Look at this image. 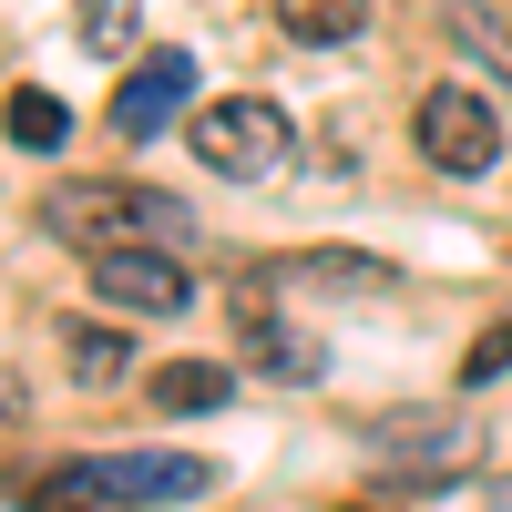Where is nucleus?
Instances as JSON below:
<instances>
[{
	"instance_id": "1",
	"label": "nucleus",
	"mask_w": 512,
	"mask_h": 512,
	"mask_svg": "<svg viewBox=\"0 0 512 512\" xmlns=\"http://www.w3.org/2000/svg\"><path fill=\"white\" fill-rule=\"evenodd\" d=\"M205 461L195 451H134V461H41V472H11L21 512H154V502H195Z\"/></svg>"
},
{
	"instance_id": "2",
	"label": "nucleus",
	"mask_w": 512,
	"mask_h": 512,
	"mask_svg": "<svg viewBox=\"0 0 512 512\" xmlns=\"http://www.w3.org/2000/svg\"><path fill=\"white\" fill-rule=\"evenodd\" d=\"M41 226L82 256H113V246H175L195 236L185 195H154V185H52L41 195Z\"/></svg>"
},
{
	"instance_id": "3",
	"label": "nucleus",
	"mask_w": 512,
	"mask_h": 512,
	"mask_svg": "<svg viewBox=\"0 0 512 512\" xmlns=\"http://www.w3.org/2000/svg\"><path fill=\"white\" fill-rule=\"evenodd\" d=\"M185 144H195V164H205V175H226V185H267L277 164L297 154L287 113H277L267 93H216L205 113H185Z\"/></svg>"
},
{
	"instance_id": "4",
	"label": "nucleus",
	"mask_w": 512,
	"mask_h": 512,
	"mask_svg": "<svg viewBox=\"0 0 512 512\" xmlns=\"http://www.w3.org/2000/svg\"><path fill=\"white\" fill-rule=\"evenodd\" d=\"M410 144L431 154L441 175H492L502 164V113H492V93H472V82H441V93H420Z\"/></svg>"
},
{
	"instance_id": "5",
	"label": "nucleus",
	"mask_w": 512,
	"mask_h": 512,
	"mask_svg": "<svg viewBox=\"0 0 512 512\" xmlns=\"http://www.w3.org/2000/svg\"><path fill=\"white\" fill-rule=\"evenodd\" d=\"M93 297L123 308V318H185L195 277H185L175 246H113V256H93Z\"/></svg>"
},
{
	"instance_id": "6",
	"label": "nucleus",
	"mask_w": 512,
	"mask_h": 512,
	"mask_svg": "<svg viewBox=\"0 0 512 512\" xmlns=\"http://www.w3.org/2000/svg\"><path fill=\"white\" fill-rule=\"evenodd\" d=\"M185 103H195V52H144L134 72H123V93H113V134L123 144H154Z\"/></svg>"
},
{
	"instance_id": "7",
	"label": "nucleus",
	"mask_w": 512,
	"mask_h": 512,
	"mask_svg": "<svg viewBox=\"0 0 512 512\" xmlns=\"http://www.w3.org/2000/svg\"><path fill=\"white\" fill-rule=\"evenodd\" d=\"M369 461L390 482H461L472 472V431H461V420H379Z\"/></svg>"
},
{
	"instance_id": "8",
	"label": "nucleus",
	"mask_w": 512,
	"mask_h": 512,
	"mask_svg": "<svg viewBox=\"0 0 512 512\" xmlns=\"http://www.w3.org/2000/svg\"><path fill=\"white\" fill-rule=\"evenodd\" d=\"M246 349H256V369H267V379H287V390H308V379L328 369V349H318L308 328H287L267 297H246Z\"/></svg>"
},
{
	"instance_id": "9",
	"label": "nucleus",
	"mask_w": 512,
	"mask_h": 512,
	"mask_svg": "<svg viewBox=\"0 0 512 512\" xmlns=\"http://www.w3.org/2000/svg\"><path fill=\"white\" fill-rule=\"evenodd\" d=\"M287 41H308V52H328V41H359L369 31V0H267Z\"/></svg>"
},
{
	"instance_id": "10",
	"label": "nucleus",
	"mask_w": 512,
	"mask_h": 512,
	"mask_svg": "<svg viewBox=\"0 0 512 512\" xmlns=\"http://www.w3.org/2000/svg\"><path fill=\"white\" fill-rule=\"evenodd\" d=\"M0 123H11V144H21V154H62V144H72V103H62V93H41V82H21V93L0 103Z\"/></svg>"
},
{
	"instance_id": "11",
	"label": "nucleus",
	"mask_w": 512,
	"mask_h": 512,
	"mask_svg": "<svg viewBox=\"0 0 512 512\" xmlns=\"http://www.w3.org/2000/svg\"><path fill=\"white\" fill-rule=\"evenodd\" d=\"M236 400V379L216 359H164L154 369V410H226Z\"/></svg>"
},
{
	"instance_id": "12",
	"label": "nucleus",
	"mask_w": 512,
	"mask_h": 512,
	"mask_svg": "<svg viewBox=\"0 0 512 512\" xmlns=\"http://www.w3.org/2000/svg\"><path fill=\"white\" fill-rule=\"evenodd\" d=\"M62 349H72V379H82V390H113V379H123V359H134L113 328H62Z\"/></svg>"
},
{
	"instance_id": "13",
	"label": "nucleus",
	"mask_w": 512,
	"mask_h": 512,
	"mask_svg": "<svg viewBox=\"0 0 512 512\" xmlns=\"http://www.w3.org/2000/svg\"><path fill=\"white\" fill-rule=\"evenodd\" d=\"M256 277H338V287H390V256H287V267H256Z\"/></svg>"
},
{
	"instance_id": "14",
	"label": "nucleus",
	"mask_w": 512,
	"mask_h": 512,
	"mask_svg": "<svg viewBox=\"0 0 512 512\" xmlns=\"http://www.w3.org/2000/svg\"><path fill=\"white\" fill-rule=\"evenodd\" d=\"M72 31H82V52L103 62V52H123V41H134V0H82Z\"/></svg>"
},
{
	"instance_id": "15",
	"label": "nucleus",
	"mask_w": 512,
	"mask_h": 512,
	"mask_svg": "<svg viewBox=\"0 0 512 512\" xmlns=\"http://www.w3.org/2000/svg\"><path fill=\"white\" fill-rule=\"evenodd\" d=\"M451 41H461V52H472V62H492V72H512V31H502L492 11H451Z\"/></svg>"
},
{
	"instance_id": "16",
	"label": "nucleus",
	"mask_w": 512,
	"mask_h": 512,
	"mask_svg": "<svg viewBox=\"0 0 512 512\" xmlns=\"http://www.w3.org/2000/svg\"><path fill=\"white\" fill-rule=\"evenodd\" d=\"M502 369H512V318L472 338V359H461V379H472V390H482V379H502Z\"/></svg>"
},
{
	"instance_id": "17",
	"label": "nucleus",
	"mask_w": 512,
	"mask_h": 512,
	"mask_svg": "<svg viewBox=\"0 0 512 512\" xmlns=\"http://www.w3.org/2000/svg\"><path fill=\"white\" fill-rule=\"evenodd\" d=\"M349 512H369V502H349Z\"/></svg>"
}]
</instances>
